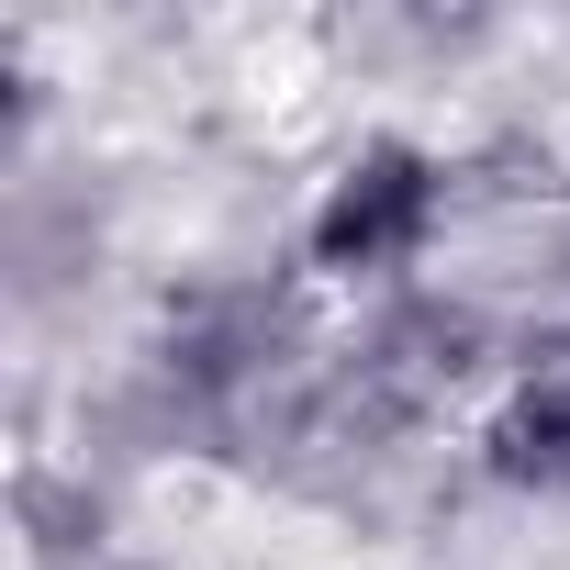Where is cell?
<instances>
[{"instance_id":"1","label":"cell","mask_w":570,"mask_h":570,"mask_svg":"<svg viewBox=\"0 0 570 570\" xmlns=\"http://www.w3.org/2000/svg\"><path fill=\"white\" fill-rule=\"evenodd\" d=\"M448 224H459V157L403 135V124H358L303 213H292V268L314 303H381V292H414V279H436L448 257Z\"/></svg>"},{"instance_id":"2","label":"cell","mask_w":570,"mask_h":570,"mask_svg":"<svg viewBox=\"0 0 570 570\" xmlns=\"http://www.w3.org/2000/svg\"><path fill=\"white\" fill-rule=\"evenodd\" d=\"M459 448L492 492H525V503L570 492V325H548L503 358V381H492V403L470 414Z\"/></svg>"}]
</instances>
